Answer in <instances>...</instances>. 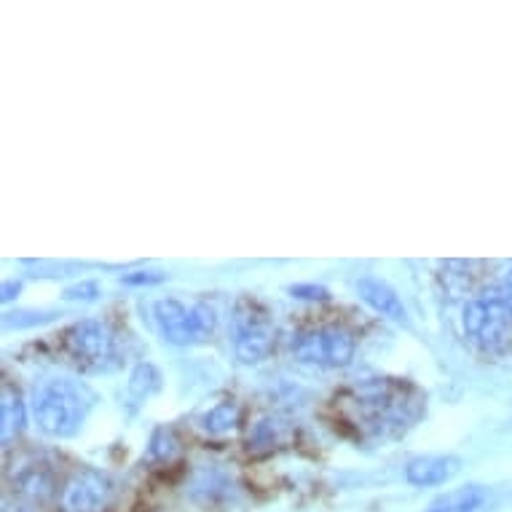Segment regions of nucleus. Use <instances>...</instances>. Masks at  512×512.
Segmentation results:
<instances>
[{
	"label": "nucleus",
	"instance_id": "16",
	"mask_svg": "<svg viewBox=\"0 0 512 512\" xmlns=\"http://www.w3.org/2000/svg\"><path fill=\"white\" fill-rule=\"evenodd\" d=\"M293 298H303V301H328L330 293L319 285H293L290 287Z\"/></svg>",
	"mask_w": 512,
	"mask_h": 512
},
{
	"label": "nucleus",
	"instance_id": "12",
	"mask_svg": "<svg viewBox=\"0 0 512 512\" xmlns=\"http://www.w3.org/2000/svg\"><path fill=\"white\" fill-rule=\"evenodd\" d=\"M483 502H486V491L483 488L464 486L435 499V502L429 504L427 512H475Z\"/></svg>",
	"mask_w": 512,
	"mask_h": 512
},
{
	"label": "nucleus",
	"instance_id": "7",
	"mask_svg": "<svg viewBox=\"0 0 512 512\" xmlns=\"http://www.w3.org/2000/svg\"><path fill=\"white\" fill-rule=\"evenodd\" d=\"M354 352H357V341L349 330L338 325L303 330L293 338L295 357L317 368H346L354 360Z\"/></svg>",
	"mask_w": 512,
	"mask_h": 512
},
{
	"label": "nucleus",
	"instance_id": "2",
	"mask_svg": "<svg viewBox=\"0 0 512 512\" xmlns=\"http://www.w3.org/2000/svg\"><path fill=\"white\" fill-rule=\"evenodd\" d=\"M92 405V389L70 378H49L33 392V416L38 427L43 435L59 437V440L78 435Z\"/></svg>",
	"mask_w": 512,
	"mask_h": 512
},
{
	"label": "nucleus",
	"instance_id": "14",
	"mask_svg": "<svg viewBox=\"0 0 512 512\" xmlns=\"http://www.w3.org/2000/svg\"><path fill=\"white\" fill-rule=\"evenodd\" d=\"M161 384V376L159 370L153 368L151 362H140L135 368V373H132V378H129V392L135 397H148L151 392H156Z\"/></svg>",
	"mask_w": 512,
	"mask_h": 512
},
{
	"label": "nucleus",
	"instance_id": "10",
	"mask_svg": "<svg viewBox=\"0 0 512 512\" xmlns=\"http://www.w3.org/2000/svg\"><path fill=\"white\" fill-rule=\"evenodd\" d=\"M357 293L370 309L378 311L381 317L392 319V322H408V311H405L400 295L392 287L378 277H362L357 279Z\"/></svg>",
	"mask_w": 512,
	"mask_h": 512
},
{
	"label": "nucleus",
	"instance_id": "4",
	"mask_svg": "<svg viewBox=\"0 0 512 512\" xmlns=\"http://www.w3.org/2000/svg\"><path fill=\"white\" fill-rule=\"evenodd\" d=\"M59 354L81 373H105L118 365V336L102 319H78L59 333Z\"/></svg>",
	"mask_w": 512,
	"mask_h": 512
},
{
	"label": "nucleus",
	"instance_id": "9",
	"mask_svg": "<svg viewBox=\"0 0 512 512\" xmlns=\"http://www.w3.org/2000/svg\"><path fill=\"white\" fill-rule=\"evenodd\" d=\"M462 462L456 456H419L405 467V478L411 486H443L459 472Z\"/></svg>",
	"mask_w": 512,
	"mask_h": 512
},
{
	"label": "nucleus",
	"instance_id": "13",
	"mask_svg": "<svg viewBox=\"0 0 512 512\" xmlns=\"http://www.w3.org/2000/svg\"><path fill=\"white\" fill-rule=\"evenodd\" d=\"M239 424V405L234 400H226V403H218L212 411H207L199 419V427L210 435H226Z\"/></svg>",
	"mask_w": 512,
	"mask_h": 512
},
{
	"label": "nucleus",
	"instance_id": "11",
	"mask_svg": "<svg viewBox=\"0 0 512 512\" xmlns=\"http://www.w3.org/2000/svg\"><path fill=\"white\" fill-rule=\"evenodd\" d=\"M3 403H0V424H3V443L9 445L11 440L17 435H22V429H25V421H27V411H25V403H22V397L19 392L6 384L3 387V397H0Z\"/></svg>",
	"mask_w": 512,
	"mask_h": 512
},
{
	"label": "nucleus",
	"instance_id": "19",
	"mask_svg": "<svg viewBox=\"0 0 512 512\" xmlns=\"http://www.w3.org/2000/svg\"><path fill=\"white\" fill-rule=\"evenodd\" d=\"M19 290H22V282H6V285H3V301L9 303Z\"/></svg>",
	"mask_w": 512,
	"mask_h": 512
},
{
	"label": "nucleus",
	"instance_id": "3",
	"mask_svg": "<svg viewBox=\"0 0 512 512\" xmlns=\"http://www.w3.org/2000/svg\"><path fill=\"white\" fill-rule=\"evenodd\" d=\"M464 336L486 352H504L512 346V295L502 282L488 287L472 301L462 314Z\"/></svg>",
	"mask_w": 512,
	"mask_h": 512
},
{
	"label": "nucleus",
	"instance_id": "5",
	"mask_svg": "<svg viewBox=\"0 0 512 512\" xmlns=\"http://www.w3.org/2000/svg\"><path fill=\"white\" fill-rule=\"evenodd\" d=\"M231 338H234L236 360L244 365H255L269 357L277 330L269 309L258 298L244 295L234 303V317H231Z\"/></svg>",
	"mask_w": 512,
	"mask_h": 512
},
{
	"label": "nucleus",
	"instance_id": "15",
	"mask_svg": "<svg viewBox=\"0 0 512 512\" xmlns=\"http://www.w3.org/2000/svg\"><path fill=\"white\" fill-rule=\"evenodd\" d=\"M177 454V440L169 429H159L156 435L151 437V456L159 459V462H169L172 456Z\"/></svg>",
	"mask_w": 512,
	"mask_h": 512
},
{
	"label": "nucleus",
	"instance_id": "17",
	"mask_svg": "<svg viewBox=\"0 0 512 512\" xmlns=\"http://www.w3.org/2000/svg\"><path fill=\"white\" fill-rule=\"evenodd\" d=\"M121 282H126V285H159V282H164V274H159V271H135V274L121 277Z\"/></svg>",
	"mask_w": 512,
	"mask_h": 512
},
{
	"label": "nucleus",
	"instance_id": "1",
	"mask_svg": "<svg viewBox=\"0 0 512 512\" xmlns=\"http://www.w3.org/2000/svg\"><path fill=\"white\" fill-rule=\"evenodd\" d=\"M424 411V395L400 378H370L336 397L338 419L360 437H395L413 427Z\"/></svg>",
	"mask_w": 512,
	"mask_h": 512
},
{
	"label": "nucleus",
	"instance_id": "18",
	"mask_svg": "<svg viewBox=\"0 0 512 512\" xmlns=\"http://www.w3.org/2000/svg\"><path fill=\"white\" fill-rule=\"evenodd\" d=\"M97 285L94 282H81V285L76 287H68L65 290V298H84V301H92V298H97Z\"/></svg>",
	"mask_w": 512,
	"mask_h": 512
},
{
	"label": "nucleus",
	"instance_id": "8",
	"mask_svg": "<svg viewBox=\"0 0 512 512\" xmlns=\"http://www.w3.org/2000/svg\"><path fill=\"white\" fill-rule=\"evenodd\" d=\"M113 496V483L102 472L84 470L68 480L62 491L65 512H102Z\"/></svg>",
	"mask_w": 512,
	"mask_h": 512
},
{
	"label": "nucleus",
	"instance_id": "6",
	"mask_svg": "<svg viewBox=\"0 0 512 512\" xmlns=\"http://www.w3.org/2000/svg\"><path fill=\"white\" fill-rule=\"evenodd\" d=\"M153 317L164 341L175 346L202 344L215 333V325H218V314L207 301L185 306L177 298H161L153 306Z\"/></svg>",
	"mask_w": 512,
	"mask_h": 512
}]
</instances>
